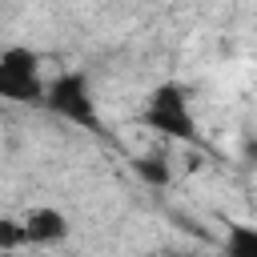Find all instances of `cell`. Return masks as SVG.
Listing matches in <instances>:
<instances>
[{
    "instance_id": "obj_4",
    "label": "cell",
    "mask_w": 257,
    "mask_h": 257,
    "mask_svg": "<svg viewBox=\"0 0 257 257\" xmlns=\"http://www.w3.org/2000/svg\"><path fill=\"white\" fill-rule=\"evenodd\" d=\"M20 221H24L28 245H56V241L68 237V217H64L60 209H52V205H36V209H28Z\"/></svg>"
},
{
    "instance_id": "obj_2",
    "label": "cell",
    "mask_w": 257,
    "mask_h": 257,
    "mask_svg": "<svg viewBox=\"0 0 257 257\" xmlns=\"http://www.w3.org/2000/svg\"><path fill=\"white\" fill-rule=\"evenodd\" d=\"M145 124L157 128L161 137H173V141H185L193 145L197 141V116L189 108V96L177 80H165L149 92V104H145Z\"/></svg>"
},
{
    "instance_id": "obj_5",
    "label": "cell",
    "mask_w": 257,
    "mask_h": 257,
    "mask_svg": "<svg viewBox=\"0 0 257 257\" xmlns=\"http://www.w3.org/2000/svg\"><path fill=\"white\" fill-rule=\"evenodd\" d=\"M133 173L145 185H153V189H165L173 181V169H169V157L165 153H141V157H133Z\"/></svg>"
},
{
    "instance_id": "obj_6",
    "label": "cell",
    "mask_w": 257,
    "mask_h": 257,
    "mask_svg": "<svg viewBox=\"0 0 257 257\" xmlns=\"http://www.w3.org/2000/svg\"><path fill=\"white\" fill-rule=\"evenodd\" d=\"M225 257H257V229L249 221H233L225 229Z\"/></svg>"
},
{
    "instance_id": "obj_1",
    "label": "cell",
    "mask_w": 257,
    "mask_h": 257,
    "mask_svg": "<svg viewBox=\"0 0 257 257\" xmlns=\"http://www.w3.org/2000/svg\"><path fill=\"white\" fill-rule=\"evenodd\" d=\"M52 116L68 120V124H80V128H96L100 124V112H96V96H92V84L84 72H60L52 80H44V100H40Z\"/></svg>"
},
{
    "instance_id": "obj_3",
    "label": "cell",
    "mask_w": 257,
    "mask_h": 257,
    "mask_svg": "<svg viewBox=\"0 0 257 257\" xmlns=\"http://www.w3.org/2000/svg\"><path fill=\"white\" fill-rule=\"evenodd\" d=\"M0 100H8V104H40L44 100L40 56L32 48L12 44L0 52Z\"/></svg>"
},
{
    "instance_id": "obj_7",
    "label": "cell",
    "mask_w": 257,
    "mask_h": 257,
    "mask_svg": "<svg viewBox=\"0 0 257 257\" xmlns=\"http://www.w3.org/2000/svg\"><path fill=\"white\" fill-rule=\"evenodd\" d=\"M24 221L20 217H0V249H24Z\"/></svg>"
}]
</instances>
